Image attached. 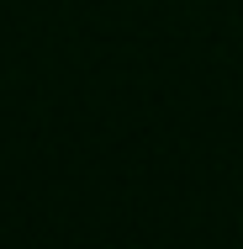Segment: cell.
<instances>
[]
</instances>
